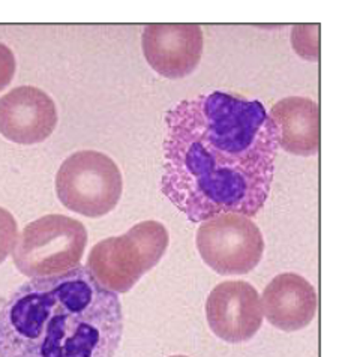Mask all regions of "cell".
<instances>
[{
  "mask_svg": "<svg viewBox=\"0 0 357 357\" xmlns=\"http://www.w3.org/2000/svg\"><path fill=\"white\" fill-rule=\"evenodd\" d=\"M162 152L161 191L191 222L252 218L272 188L276 128L260 101L215 91L167 112Z\"/></svg>",
  "mask_w": 357,
  "mask_h": 357,
  "instance_id": "obj_1",
  "label": "cell"
},
{
  "mask_svg": "<svg viewBox=\"0 0 357 357\" xmlns=\"http://www.w3.org/2000/svg\"><path fill=\"white\" fill-rule=\"evenodd\" d=\"M122 303L87 267L33 278L0 310V357H114Z\"/></svg>",
  "mask_w": 357,
  "mask_h": 357,
  "instance_id": "obj_2",
  "label": "cell"
},
{
  "mask_svg": "<svg viewBox=\"0 0 357 357\" xmlns=\"http://www.w3.org/2000/svg\"><path fill=\"white\" fill-rule=\"evenodd\" d=\"M170 236L158 221H143L125 234L98 242L87 259V269L104 289L126 293L161 261Z\"/></svg>",
  "mask_w": 357,
  "mask_h": 357,
  "instance_id": "obj_3",
  "label": "cell"
},
{
  "mask_svg": "<svg viewBox=\"0 0 357 357\" xmlns=\"http://www.w3.org/2000/svg\"><path fill=\"white\" fill-rule=\"evenodd\" d=\"M86 245L83 222L65 215H47L24 227L14 248V263L31 278L61 275L80 266Z\"/></svg>",
  "mask_w": 357,
  "mask_h": 357,
  "instance_id": "obj_4",
  "label": "cell"
},
{
  "mask_svg": "<svg viewBox=\"0 0 357 357\" xmlns=\"http://www.w3.org/2000/svg\"><path fill=\"white\" fill-rule=\"evenodd\" d=\"M59 200L75 213L101 218L121 202L123 177L110 156L82 151L68 156L56 174Z\"/></svg>",
  "mask_w": 357,
  "mask_h": 357,
  "instance_id": "obj_5",
  "label": "cell"
},
{
  "mask_svg": "<svg viewBox=\"0 0 357 357\" xmlns=\"http://www.w3.org/2000/svg\"><path fill=\"white\" fill-rule=\"evenodd\" d=\"M195 243L203 261L220 275L250 273L264 252L260 228L239 213H224L203 221Z\"/></svg>",
  "mask_w": 357,
  "mask_h": 357,
  "instance_id": "obj_6",
  "label": "cell"
},
{
  "mask_svg": "<svg viewBox=\"0 0 357 357\" xmlns=\"http://www.w3.org/2000/svg\"><path fill=\"white\" fill-rule=\"evenodd\" d=\"M206 319L211 331L222 341H250L263 324L260 296L245 281L218 284L206 301Z\"/></svg>",
  "mask_w": 357,
  "mask_h": 357,
  "instance_id": "obj_7",
  "label": "cell"
},
{
  "mask_svg": "<svg viewBox=\"0 0 357 357\" xmlns=\"http://www.w3.org/2000/svg\"><path fill=\"white\" fill-rule=\"evenodd\" d=\"M142 45L153 71L176 80L192 74L200 63L203 32L194 23H153L144 27Z\"/></svg>",
  "mask_w": 357,
  "mask_h": 357,
  "instance_id": "obj_8",
  "label": "cell"
},
{
  "mask_svg": "<svg viewBox=\"0 0 357 357\" xmlns=\"http://www.w3.org/2000/svg\"><path fill=\"white\" fill-rule=\"evenodd\" d=\"M56 125V104L41 89L22 86L0 98V134L9 142L26 146L43 143Z\"/></svg>",
  "mask_w": 357,
  "mask_h": 357,
  "instance_id": "obj_9",
  "label": "cell"
},
{
  "mask_svg": "<svg viewBox=\"0 0 357 357\" xmlns=\"http://www.w3.org/2000/svg\"><path fill=\"white\" fill-rule=\"evenodd\" d=\"M261 310L267 321L284 332L305 329L317 312V293L308 280L297 273H281L266 287Z\"/></svg>",
  "mask_w": 357,
  "mask_h": 357,
  "instance_id": "obj_10",
  "label": "cell"
},
{
  "mask_svg": "<svg viewBox=\"0 0 357 357\" xmlns=\"http://www.w3.org/2000/svg\"><path fill=\"white\" fill-rule=\"evenodd\" d=\"M276 128L278 146L297 156H314L320 152V105L310 98L289 96L271 110Z\"/></svg>",
  "mask_w": 357,
  "mask_h": 357,
  "instance_id": "obj_11",
  "label": "cell"
},
{
  "mask_svg": "<svg viewBox=\"0 0 357 357\" xmlns=\"http://www.w3.org/2000/svg\"><path fill=\"white\" fill-rule=\"evenodd\" d=\"M18 239V225L15 218L0 207V264L14 251Z\"/></svg>",
  "mask_w": 357,
  "mask_h": 357,
  "instance_id": "obj_12",
  "label": "cell"
},
{
  "mask_svg": "<svg viewBox=\"0 0 357 357\" xmlns=\"http://www.w3.org/2000/svg\"><path fill=\"white\" fill-rule=\"evenodd\" d=\"M15 57L11 48L5 44H0V92L13 82L15 74Z\"/></svg>",
  "mask_w": 357,
  "mask_h": 357,
  "instance_id": "obj_13",
  "label": "cell"
},
{
  "mask_svg": "<svg viewBox=\"0 0 357 357\" xmlns=\"http://www.w3.org/2000/svg\"><path fill=\"white\" fill-rule=\"evenodd\" d=\"M172 357H186V356H172Z\"/></svg>",
  "mask_w": 357,
  "mask_h": 357,
  "instance_id": "obj_14",
  "label": "cell"
}]
</instances>
